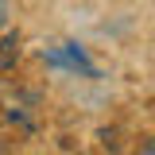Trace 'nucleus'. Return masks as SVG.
Masks as SVG:
<instances>
[]
</instances>
